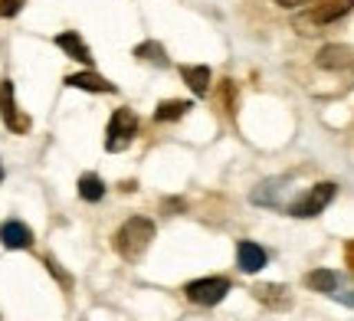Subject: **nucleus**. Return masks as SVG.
I'll list each match as a JSON object with an SVG mask.
<instances>
[{"label": "nucleus", "mask_w": 354, "mask_h": 321, "mask_svg": "<svg viewBox=\"0 0 354 321\" xmlns=\"http://www.w3.org/2000/svg\"><path fill=\"white\" fill-rule=\"evenodd\" d=\"M154 240V223L148 217H131L125 220L122 226H118V233H115V253L122 259H141L145 256V249L151 246Z\"/></svg>", "instance_id": "1"}, {"label": "nucleus", "mask_w": 354, "mask_h": 321, "mask_svg": "<svg viewBox=\"0 0 354 321\" xmlns=\"http://www.w3.org/2000/svg\"><path fill=\"white\" fill-rule=\"evenodd\" d=\"M351 10V0H312V13L308 17H299L295 26L299 33H318V26H328L335 20H342L344 13Z\"/></svg>", "instance_id": "2"}, {"label": "nucleus", "mask_w": 354, "mask_h": 321, "mask_svg": "<svg viewBox=\"0 0 354 321\" xmlns=\"http://www.w3.org/2000/svg\"><path fill=\"white\" fill-rule=\"evenodd\" d=\"M335 193H338V184H331V180L318 184V187H312L305 197H299V200L292 204V217H299V220L318 217V213H322V210L335 200Z\"/></svg>", "instance_id": "3"}, {"label": "nucleus", "mask_w": 354, "mask_h": 321, "mask_svg": "<svg viewBox=\"0 0 354 321\" xmlns=\"http://www.w3.org/2000/svg\"><path fill=\"white\" fill-rule=\"evenodd\" d=\"M135 131H138V115L135 112H128V108H118L112 118H109V138H105V148L109 151H122V148H128L131 144V138H135Z\"/></svg>", "instance_id": "4"}, {"label": "nucleus", "mask_w": 354, "mask_h": 321, "mask_svg": "<svg viewBox=\"0 0 354 321\" xmlns=\"http://www.w3.org/2000/svg\"><path fill=\"white\" fill-rule=\"evenodd\" d=\"M187 298L190 302H197V305H216V302H223L230 292V282L223 275H210V279H194L187 282Z\"/></svg>", "instance_id": "5"}, {"label": "nucleus", "mask_w": 354, "mask_h": 321, "mask_svg": "<svg viewBox=\"0 0 354 321\" xmlns=\"http://www.w3.org/2000/svg\"><path fill=\"white\" fill-rule=\"evenodd\" d=\"M0 118H3V125L13 131V135H26L30 131V115H24L20 108H17V102H13V82L10 79H3L0 82Z\"/></svg>", "instance_id": "6"}, {"label": "nucleus", "mask_w": 354, "mask_h": 321, "mask_svg": "<svg viewBox=\"0 0 354 321\" xmlns=\"http://www.w3.org/2000/svg\"><path fill=\"white\" fill-rule=\"evenodd\" d=\"M0 243L7 249H30L33 246V230L26 223H20V220H7L0 226Z\"/></svg>", "instance_id": "7"}, {"label": "nucleus", "mask_w": 354, "mask_h": 321, "mask_svg": "<svg viewBox=\"0 0 354 321\" xmlns=\"http://www.w3.org/2000/svg\"><path fill=\"white\" fill-rule=\"evenodd\" d=\"M56 46H59L63 52H69L73 59H79V63H86V66H92V59H95V56H92V50L86 46V39L79 37V33H73V30H66V33H59V37H56Z\"/></svg>", "instance_id": "8"}, {"label": "nucleus", "mask_w": 354, "mask_h": 321, "mask_svg": "<svg viewBox=\"0 0 354 321\" xmlns=\"http://www.w3.org/2000/svg\"><path fill=\"white\" fill-rule=\"evenodd\" d=\"M318 66L322 69H328V72H338V69H348L351 66V46H338V43H331L325 50L318 52Z\"/></svg>", "instance_id": "9"}, {"label": "nucleus", "mask_w": 354, "mask_h": 321, "mask_svg": "<svg viewBox=\"0 0 354 321\" xmlns=\"http://www.w3.org/2000/svg\"><path fill=\"white\" fill-rule=\"evenodd\" d=\"M66 86H73V89H82V92H115L112 82H109L105 76H99V72H92V69L66 76Z\"/></svg>", "instance_id": "10"}, {"label": "nucleus", "mask_w": 354, "mask_h": 321, "mask_svg": "<svg viewBox=\"0 0 354 321\" xmlns=\"http://www.w3.org/2000/svg\"><path fill=\"white\" fill-rule=\"evenodd\" d=\"M256 302H263L269 309H289V289L286 285H276V282H259L253 289Z\"/></svg>", "instance_id": "11"}, {"label": "nucleus", "mask_w": 354, "mask_h": 321, "mask_svg": "<svg viewBox=\"0 0 354 321\" xmlns=\"http://www.w3.org/2000/svg\"><path fill=\"white\" fill-rule=\"evenodd\" d=\"M236 262H240L243 272H250V275H253V272H259V269L266 266V253H263V249H259L256 243L243 240V243L236 246Z\"/></svg>", "instance_id": "12"}, {"label": "nucleus", "mask_w": 354, "mask_h": 321, "mask_svg": "<svg viewBox=\"0 0 354 321\" xmlns=\"http://www.w3.org/2000/svg\"><path fill=\"white\" fill-rule=\"evenodd\" d=\"M180 76L190 86L194 95H207L210 92V69L207 66H180Z\"/></svg>", "instance_id": "13"}, {"label": "nucleus", "mask_w": 354, "mask_h": 321, "mask_svg": "<svg viewBox=\"0 0 354 321\" xmlns=\"http://www.w3.org/2000/svg\"><path fill=\"white\" fill-rule=\"evenodd\" d=\"M305 285L312 289V292H335L338 289V272H331V269H312L308 275H305Z\"/></svg>", "instance_id": "14"}, {"label": "nucleus", "mask_w": 354, "mask_h": 321, "mask_svg": "<svg viewBox=\"0 0 354 321\" xmlns=\"http://www.w3.org/2000/svg\"><path fill=\"white\" fill-rule=\"evenodd\" d=\"M102 193H105V184H102L99 174H82V177H79V197H82L86 204H99Z\"/></svg>", "instance_id": "15"}, {"label": "nucleus", "mask_w": 354, "mask_h": 321, "mask_svg": "<svg viewBox=\"0 0 354 321\" xmlns=\"http://www.w3.org/2000/svg\"><path fill=\"white\" fill-rule=\"evenodd\" d=\"M187 112H190V102H180V99H167V102L158 105L154 118H158V121H177V118H184Z\"/></svg>", "instance_id": "16"}, {"label": "nucleus", "mask_w": 354, "mask_h": 321, "mask_svg": "<svg viewBox=\"0 0 354 321\" xmlns=\"http://www.w3.org/2000/svg\"><path fill=\"white\" fill-rule=\"evenodd\" d=\"M135 56H138V59H145V63L167 66L165 46H161V43H154V39H148V43H138V46H135Z\"/></svg>", "instance_id": "17"}, {"label": "nucleus", "mask_w": 354, "mask_h": 321, "mask_svg": "<svg viewBox=\"0 0 354 321\" xmlns=\"http://www.w3.org/2000/svg\"><path fill=\"white\" fill-rule=\"evenodd\" d=\"M220 95H223V105H227V112L230 115H233V105H236V89H233V82H223V86H220Z\"/></svg>", "instance_id": "18"}, {"label": "nucleus", "mask_w": 354, "mask_h": 321, "mask_svg": "<svg viewBox=\"0 0 354 321\" xmlns=\"http://www.w3.org/2000/svg\"><path fill=\"white\" fill-rule=\"evenodd\" d=\"M24 10V0H0V17H17Z\"/></svg>", "instance_id": "19"}, {"label": "nucleus", "mask_w": 354, "mask_h": 321, "mask_svg": "<svg viewBox=\"0 0 354 321\" xmlns=\"http://www.w3.org/2000/svg\"><path fill=\"white\" fill-rule=\"evenodd\" d=\"M279 7H289V10H295V7H302V3H312V0H276Z\"/></svg>", "instance_id": "20"}, {"label": "nucleus", "mask_w": 354, "mask_h": 321, "mask_svg": "<svg viewBox=\"0 0 354 321\" xmlns=\"http://www.w3.org/2000/svg\"><path fill=\"white\" fill-rule=\"evenodd\" d=\"M0 180H3V164H0Z\"/></svg>", "instance_id": "21"}]
</instances>
